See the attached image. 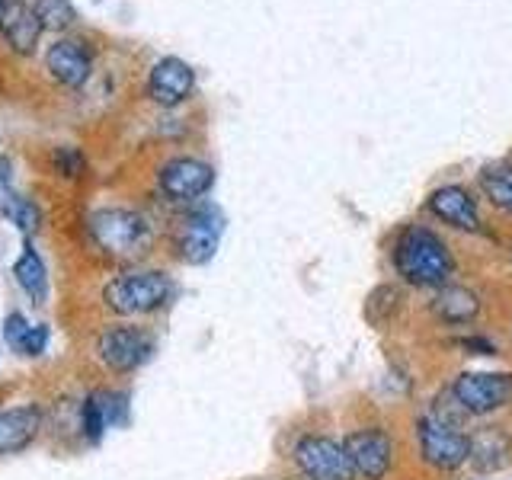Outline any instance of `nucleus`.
Returning <instances> with one entry per match:
<instances>
[{
    "label": "nucleus",
    "instance_id": "obj_29",
    "mask_svg": "<svg viewBox=\"0 0 512 480\" xmlns=\"http://www.w3.org/2000/svg\"><path fill=\"white\" fill-rule=\"evenodd\" d=\"M0 186H13V176H10V160L0 157Z\"/></svg>",
    "mask_w": 512,
    "mask_h": 480
},
{
    "label": "nucleus",
    "instance_id": "obj_10",
    "mask_svg": "<svg viewBox=\"0 0 512 480\" xmlns=\"http://www.w3.org/2000/svg\"><path fill=\"white\" fill-rule=\"evenodd\" d=\"M144 90H148L151 103H157L160 109H176L196 93V71H192L189 61L176 55H164L151 64Z\"/></svg>",
    "mask_w": 512,
    "mask_h": 480
},
{
    "label": "nucleus",
    "instance_id": "obj_22",
    "mask_svg": "<svg viewBox=\"0 0 512 480\" xmlns=\"http://www.w3.org/2000/svg\"><path fill=\"white\" fill-rule=\"evenodd\" d=\"M80 436H84L90 445H100V439L106 436V410H103V400H100V391H90L84 400H80Z\"/></svg>",
    "mask_w": 512,
    "mask_h": 480
},
{
    "label": "nucleus",
    "instance_id": "obj_16",
    "mask_svg": "<svg viewBox=\"0 0 512 480\" xmlns=\"http://www.w3.org/2000/svg\"><path fill=\"white\" fill-rule=\"evenodd\" d=\"M13 279L20 285V292L32 301V304H45L48 301V266L39 256V250L29 244H23L20 256L13 263Z\"/></svg>",
    "mask_w": 512,
    "mask_h": 480
},
{
    "label": "nucleus",
    "instance_id": "obj_13",
    "mask_svg": "<svg viewBox=\"0 0 512 480\" xmlns=\"http://www.w3.org/2000/svg\"><path fill=\"white\" fill-rule=\"evenodd\" d=\"M45 416L36 404L0 410V455H20L39 439Z\"/></svg>",
    "mask_w": 512,
    "mask_h": 480
},
{
    "label": "nucleus",
    "instance_id": "obj_12",
    "mask_svg": "<svg viewBox=\"0 0 512 480\" xmlns=\"http://www.w3.org/2000/svg\"><path fill=\"white\" fill-rule=\"evenodd\" d=\"M45 71L68 90L84 87L93 71V48L77 36H58L45 52Z\"/></svg>",
    "mask_w": 512,
    "mask_h": 480
},
{
    "label": "nucleus",
    "instance_id": "obj_17",
    "mask_svg": "<svg viewBox=\"0 0 512 480\" xmlns=\"http://www.w3.org/2000/svg\"><path fill=\"white\" fill-rule=\"evenodd\" d=\"M432 311H436L445 324H471L480 311V301L471 288L461 285H442L436 301H432Z\"/></svg>",
    "mask_w": 512,
    "mask_h": 480
},
{
    "label": "nucleus",
    "instance_id": "obj_1",
    "mask_svg": "<svg viewBox=\"0 0 512 480\" xmlns=\"http://www.w3.org/2000/svg\"><path fill=\"white\" fill-rule=\"evenodd\" d=\"M87 234L93 240V247L106 253L109 260H135V256L148 253L154 237L151 221L125 205L96 208L87 218Z\"/></svg>",
    "mask_w": 512,
    "mask_h": 480
},
{
    "label": "nucleus",
    "instance_id": "obj_3",
    "mask_svg": "<svg viewBox=\"0 0 512 480\" xmlns=\"http://www.w3.org/2000/svg\"><path fill=\"white\" fill-rule=\"evenodd\" d=\"M173 295V279L164 269H128L103 285V304L119 317L157 314Z\"/></svg>",
    "mask_w": 512,
    "mask_h": 480
},
{
    "label": "nucleus",
    "instance_id": "obj_23",
    "mask_svg": "<svg viewBox=\"0 0 512 480\" xmlns=\"http://www.w3.org/2000/svg\"><path fill=\"white\" fill-rule=\"evenodd\" d=\"M400 292L394 285H378L372 295H368V308H365V314H368V320H372L375 327H384V324H391V320L397 317V311H400Z\"/></svg>",
    "mask_w": 512,
    "mask_h": 480
},
{
    "label": "nucleus",
    "instance_id": "obj_11",
    "mask_svg": "<svg viewBox=\"0 0 512 480\" xmlns=\"http://www.w3.org/2000/svg\"><path fill=\"white\" fill-rule=\"evenodd\" d=\"M343 448H346V455L352 461V468H356V474L365 480H381L394 464L391 436L378 426L352 429L343 439Z\"/></svg>",
    "mask_w": 512,
    "mask_h": 480
},
{
    "label": "nucleus",
    "instance_id": "obj_7",
    "mask_svg": "<svg viewBox=\"0 0 512 480\" xmlns=\"http://www.w3.org/2000/svg\"><path fill=\"white\" fill-rule=\"evenodd\" d=\"M295 468L308 480H356V468L346 455L343 442L327 436H304L292 448Z\"/></svg>",
    "mask_w": 512,
    "mask_h": 480
},
{
    "label": "nucleus",
    "instance_id": "obj_5",
    "mask_svg": "<svg viewBox=\"0 0 512 480\" xmlns=\"http://www.w3.org/2000/svg\"><path fill=\"white\" fill-rule=\"evenodd\" d=\"M221 231H224V215L215 205H192L189 212L176 224V256L189 266H202L218 253L221 244Z\"/></svg>",
    "mask_w": 512,
    "mask_h": 480
},
{
    "label": "nucleus",
    "instance_id": "obj_21",
    "mask_svg": "<svg viewBox=\"0 0 512 480\" xmlns=\"http://www.w3.org/2000/svg\"><path fill=\"white\" fill-rule=\"evenodd\" d=\"M32 13L39 16L42 29L64 36L77 23V7L71 0H32Z\"/></svg>",
    "mask_w": 512,
    "mask_h": 480
},
{
    "label": "nucleus",
    "instance_id": "obj_20",
    "mask_svg": "<svg viewBox=\"0 0 512 480\" xmlns=\"http://www.w3.org/2000/svg\"><path fill=\"white\" fill-rule=\"evenodd\" d=\"M480 189L496 205L512 212V167L509 164H490L480 170Z\"/></svg>",
    "mask_w": 512,
    "mask_h": 480
},
{
    "label": "nucleus",
    "instance_id": "obj_27",
    "mask_svg": "<svg viewBox=\"0 0 512 480\" xmlns=\"http://www.w3.org/2000/svg\"><path fill=\"white\" fill-rule=\"evenodd\" d=\"M48 340H52V330H48L45 324H32L29 333H26V343L20 349V356L26 359H39L42 352L48 349Z\"/></svg>",
    "mask_w": 512,
    "mask_h": 480
},
{
    "label": "nucleus",
    "instance_id": "obj_25",
    "mask_svg": "<svg viewBox=\"0 0 512 480\" xmlns=\"http://www.w3.org/2000/svg\"><path fill=\"white\" fill-rule=\"evenodd\" d=\"M100 400H103L109 429L128 423V391H100Z\"/></svg>",
    "mask_w": 512,
    "mask_h": 480
},
{
    "label": "nucleus",
    "instance_id": "obj_15",
    "mask_svg": "<svg viewBox=\"0 0 512 480\" xmlns=\"http://www.w3.org/2000/svg\"><path fill=\"white\" fill-rule=\"evenodd\" d=\"M429 212L442 221H448L458 231H477L480 228L477 202L464 186H439L429 196Z\"/></svg>",
    "mask_w": 512,
    "mask_h": 480
},
{
    "label": "nucleus",
    "instance_id": "obj_8",
    "mask_svg": "<svg viewBox=\"0 0 512 480\" xmlns=\"http://www.w3.org/2000/svg\"><path fill=\"white\" fill-rule=\"evenodd\" d=\"M416 436H420L423 461L436 471H455L471 458V439L458 426H448L436 416H423Z\"/></svg>",
    "mask_w": 512,
    "mask_h": 480
},
{
    "label": "nucleus",
    "instance_id": "obj_19",
    "mask_svg": "<svg viewBox=\"0 0 512 480\" xmlns=\"http://www.w3.org/2000/svg\"><path fill=\"white\" fill-rule=\"evenodd\" d=\"M0 212H4V218H10L23 234H36L39 221H42L39 205L26 196H20L13 186H0Z\"/></svg>",
    "mask_w": 512,
    "mask_h": 480
},
{
    "label": "nucleus",
    "instance_id": "obj_4",
    "mask_svg": "<svg viewBox=\"0 0 512 480\" xmlns=\"http://www.w3.org/2000/svg\"><path fill=\"white\" fill-rule=\"evenodd\" d=\"M93 356L103 368H109V372H116V375L138 372V368L144 362H151L154 356V336L135 324H112L96 333Z\"/></svg>",
    "mask_w": 512,
    "mask_h": 480
},
{
    "label": "nucleus",
    "instance_id": "obj_14",
    "mask_svg": "<svg viewBox=\"0 0 512 480\" xmlns=\"http://www.w3.org/2000/svg\"><path fill=\"white\" fill-rule=\"evenodd\" d=\"M0 32H4L7 45L16 55H36L39 39H42V23L39 16L32 13V4H23V0H10L7 10L0 13Z\"/></svg>",
    "mask_w": 512,
    "mask_h": 480
},
{
    "label": "nucleus",
    "instance_id": "obj_6",
    "mask_svg": "<svg viewBox=\"0 0 512 480\" xmlns=\"http://www.w3.org/2000/svg\"><path fill=\"white\" fill-rule=\"evenodd\" d=\"M215 186V167L202 157H170L157 170V189L164 192V199L180 205H196L208 189Z\"/></svg>",
    "mask_w": 512,
    "mask_h": 480
},
{
    "label": "nucleus",
    "instance_id": "obj_28",
    "mask_svg": "<svg viewBox=\"0 0 512 480\" xmlns=\"http://www.w3.org/2000/svg\"><path fill=\"white\" fill-rule=\"evenodd\" d=\"M464 349H471V356H493V346L487 340H461Z\"/></svg>",
    "mask_w": 512,
    "mask_h": 480
},
{
    "label": "nucleus",
    "instance_id": "obj_30",
    "mask_svg": "<svg viewBox=\"0 0 512 480\" xmlns=\"http://www.w3.org/2000/svg\"><path fill=\"white\" fill-rule=\"evenodd\" d=\"M7 4H10V0H0V13H4V10H7Z\"/></svg>",
    "mask_w": 512,
    "mask_h": 480
},
{
    "label": "nucleus",
    "instance_id": "obj_24",
    "mask_svg": "<svg viewBox=\"0 0 512 480\" xmlns=\"http://www.w3.org/2000/svg\"><path fill=\"white\" fill-rule=\"evenodd\" d=\"M52 164L64 180H77V176L87 170V157L80 148H74V144H61V148H55V154H52Z\"/></svg>",
    "mask_w": 512,
    "mask_h": 480
},
{
    "label": "nucleus",
    "instance_id": "obj_26",
    "mask_svg": "<svg viewBox=\"0 0 512 480\" xmlns=\"http://www.w3.org/2000/svg\"><path fill=\"white\" fill-rule=\"evenodd\" d=\"M29 320H26V314H20V311H10L7 317H4V343L13 349V352H20L23 349V343H26V333H29Z\"/></svg>",
    "mask_w": 512,
    "mask_h": 480
},
{
    "label": "nucleus",
    "instance_id": "obj_2",
    "mask_svg": "<svg viewBox=\"0 0 512 480\" xmlns=\"http://www.w3.org/2000/svg\"><path fill=\"white\" fill-rule=\"evenodd\" d=\"M394 266L400 279L416 288H442L455 272L452 256H448L442 240L426 228H407L397 240Z\"/></svg>",
    "mask_w": 512,
    "mask_h": 480
},
{
    "label": "nucleus",
    "instance_id": "obj_9",
    "mask_svg": "<svg viewBox=\"0 0 512 480\" xmlns=\"http://www.w3.org/2000/svg\"><path fill=\"white\" fill-rule=\"evenodd\" d=\"M455 400L464 407V413H496L506 404H512V375L496 372H464L452 384Z\"/></svg>",
    "mask_w": 512,
    "mask_h": 480
},
{
    "label": "nucleus",
    "instance_id": "obj_18",
    "mask_svg": "<svg viewBox=\"0 0 512 480\" xmlns=\"http://www.w3.org/2000/svg\"><path fill=\"white\" fill-rule=\"evenodd\" d=\"M509 439L500 429H484L480 436L471 439V464L477 471H500L509 461Z\"/></svg>",
    "mask_w": 512,
    "mask_h": 480
}]
</instances>
